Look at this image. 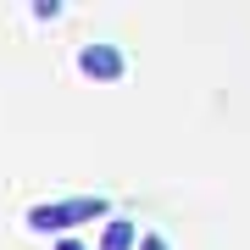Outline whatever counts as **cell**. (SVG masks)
Listing matches in <instances>:
<instances>
[{
    "mask_svg": "<svg viewBox=\"0 0 250 250\" xmlns=\"http://www.w3.org/2000/svg\"><path fill=\"white\" fill-rule=\"evenodd\" d=\"M139 250H167V239H161V233H145V239H139Z\"/></svg>",
    "mask_w": 250,
    "mask_h": 250,
    "instance_id": "obj_4",
    "label": "cell"
},
{
    "mask_svg": "<svg viewBox=\"0 0 250 250\" xmlns=\"http://www.w3.org/2000/svg\"><path fill=\"white\" fill-rule=\"evenodd\" d=\"M56 250H83V245L78 239H56Z\"/></svg>",
    "mask_w": 250,
    "mask_h": 250,
    "instance_id": "obj_5",
    "label": "cell"
},
{
    "mask_svg": "<svg viewBox=\"0 0 250 250\" xmlns=\"http://www.w3.org/2000/svg\"><path fill=\"white\" fill-rule=\"evenodd\" d=\"M78 72L95 78V83H117V78L128 72V62H123L117 45H83V50H78Z\"/></svg>",
    "mask_w": 250,
    "mask_h": 250,
    "instance_id": "obj_2",
    "label": "cell"
},
{
    "mask_svg": "<svg viewBox=\"0 0 250 250\" xmlns=\"http://www.w3.org/2000/svg\"><path fill=\"white\" fill-rule=\"evenodd\" d=\"M139 245V228L128 223V217H111L106 228H100V250H134Z\"/></svg>",
    "mask_w": 250,
    "mask_h": 250,
    "instance_id": "obj_3",
    "label": "cell"
},
{
    "mask_svg": "<svg viewBox=\"0 0 250 250\" xmlns=\"http://www.w3.org/2000/svg\"><path fill=\"white\" fill-rule=\"evenodd\" d=\"M89 217H106V200L100 195H78V200H50V206H34L28 211V228L34 233H67Z\"/></svg>",
    "mask_w": 250,
    "mask_h": 250,
    "instance_id": "obj_1",
    "label": "cell"
}]
</instances>
